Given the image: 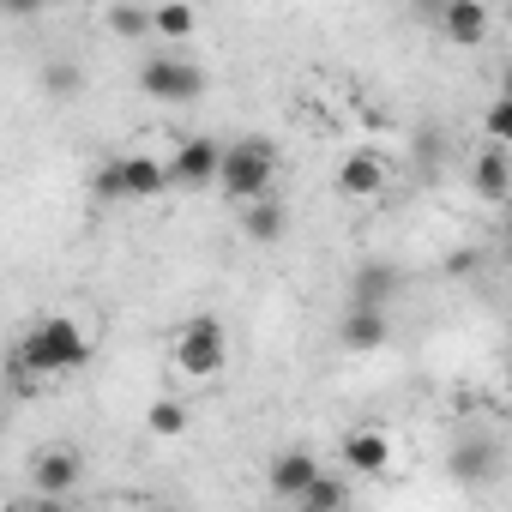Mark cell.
Here are the masks:
<instances>
[{
    "label": "cell",
    "instance_id": "52a82bcc",
    "mask_svg": "<svg viewBox=\"0 0 512 512\" xmlns=\"http://www.w3.org/2000/svg\"><path fill=\"white\" fill-rule=\"evenodd\" d=\"M386 181H392V163H386V151H350L344 163H338V193L344 199H380L386 193Z\"/></svg>",
    "mask_w": 512,
    "mask_h": 512
},
{
    "label": "cell",
    "instance_id": "e0dca14e",
    "mask_svg": "<svg viewBox=\"0 0 512 512\" xmlns=\"http://www.w3.org/2000/svg\"><path fill=\"white\" fill-rule=\"evenodd\" d=\"M145 428H151L157 440H175V434H187V404H181V398H151V410H145Z\"/></svg>",
    "mask_w": 512,
    "mask_h": 512
},
{
    "label": "cell",
    "instance_id": "3957f363",
    "mask_svg": "<svg viewBox=\"0 0 512 512\" xmlns=\"http://www.w3.org/2000/svg\"><path fill=\"white\" fill-rule=\"evenodd\" d=\"M169 356H175V368H181L187 380L223 374V362H229V332H223V320H217V314H193V320L175 332Z\"/></svg>",
    "mask_w": 512,
    "mask_h": 512
},
{
    "label": "cell",
    "instance_id": "7a4b0ae2",
    "mask_svg": "<svg viewBox=\"0 0 512 512\" xmlns=\"http://www.w3.org/2000/svg\"><path fill=\"white\" fill-rule=\"evenodd\" d=\"M211 181H217L223 199H235V205L272 193V181H278V145H272V139H235V145H223Z\"/></svg>",
    "mask_w": 512,
    "mask_h": 512
},
{
    "label": "cell",
    "instance_id": "2e32d148",
    "mask_svg": "<svg viewBox=\"0 0 512 512\" xmlns=\"http://www.w3.org/2000/svg\"><path fill=\"white\" fill-rule=\"evenodd\" d=\"M344 500H350V488H344V482H338L326 464H320V476H314V482L296 494V506H308V512H338Z\"/></svg>",
    "mask_w": 512,
    "mask_h": 512
},
{
    "label": "cell",
    "instance_id": "ba28073f",
    "mask_svg": "<svg viewBox=\"0 0 512 512\" xmlns=\"http://www.w3.org/2000/svg\"><path fill=\"white\" fill-rule=\"evenodd\" d=\"M434 25H440V37H446L452 49H476V43H488L494 13L482 7V0H446V7L434 13Z\"/></svg>",
    "mask_w": 512,
    "mask_h": 512
},
{
    "label": "cell",
    "instance_id": "9c48e42d",
    "mask_svg": "<svg viewBox=\"0 0 512 512\" xmlns=\"http://www.w3.org/2000/svg\"><path fill=\"white\" fill-rule=\"evenodd\" d=\"M217 139H181L175 145V157L163 163V175H169V187H211V175H217Z\"/></svg>",
    "mask_w": 512,
    "mask_h": 512
},
{
    "label": "cell",
    "instance_id": "d6986e66",
    "mask_svg": "<svg viewBox=\"0 0 512 512\" xmlns=\"http://www.w3.org/2000/svg\"><path fill=\"white\" fill-rule=\"evenodd\" d=\"M109 37H151V13L145 7H127V0H121V7H109Z\"/></svg>",
    "mask_w": 512,
    "mask_h": 512
},
{
    "label": "cell",
    "instance_id": "9a60e30c",
    "mask_svg": "<svg viewBox=\"0 0 512 512\" xmlns=\"http://www.w3.org/2000/svg\"><path fill=\"white\" fill-rule=\"evenodd\" d=\"M193 31H199L193 0H163V7H151V37H163V43H187Z\"/></svg>",
    "mask_w": 512,
    "mask_h": 512
},
{
    "label": "cell",
    "instance_id": "603a6c76",
    "mask_svg": "<svg viewBox=\"0 0 512 512\" xmlns=\"http://www.w3.org/2000/svg\"><path fill=\"white\" fill-rule=\"evenodd\" d=\"M488 458H494L488 446H470V452H458L452 464H458V470H470V476H482V464H488Z\"/></svg>",
    "mask_w": 512,
    "mask_h": 512
},
{
    "label": "cell",
    "instance_id": "7402d4cb",
    "mask_svg": "<svg viewBox=\"0 0 512 512\" xmlns=\"http://www.w3.org/2000/svg\"><path fill=\"white\" fill-rule=\"evenodd\" d=\"M49 7V0H0V13H7V19H37Z\"/></svg>",
    "mask_w": 512,
    "mask_h": 512
},
{
    "label": "cell",
    "instance_id": "8fae6325",
    "mask_svg": "<svg viewBox=\"0 0 512 512\" xmlns=\"http://www.w3.org/2000/svg\"><path fill=\"white\" fill-rule=\"evenodd\" d=\"M338 452H344V464H350L356 476H380V470L392 464V440H386L380 428H350Z\"/></svg>",
    "mask_w": 512,
    "mask_h": 512
},
{
    "label": "cell",
    "instance_id": "5b68a950",
    "mask_svg": "<svg viewBox=\"0 0 512 512\" xmlns=\"http://www.w3.org/2000/svg\"><path fill=\"white\" fill-rule=\"evenodd\" d=\"M139 91H145L151 103H193V97L205 91V73H199L193 61H181V55H151V61L139 67Z\"/></svg>",
    "mask_w": 512,
    "mask_h": 512
},
{
    "label": "cell",
    "instance_id": "ffe728a7",
    "mask_svg": "<svg viewBox=\"0 0 512 512\" xmlns=\"http://www.w3.org/2000/svg\"><path fill=\"white\" fill-rule=\"evenodd\" d=\"M482 133H488V145H506V139H512V97H494V103H488Z\"/></svg>",
    "mask_w": 512,
    "mask_h": 512
},
{
    "label": "cell",
    "instance_id": "cb8c5ba5",
    "mask_svg": "<svg viewBox=\"0 0 512 512\" xmlns=\"http://www.w3.org/2000/svg\"><path fill=\"white\" fill-rule=\"evenodd\" d=\"M416 7H422V13H440V7H446V0H416Z\"/></svg>",
    "mask_w": 512,
    "mask_h": 512
},
{
    "label": "cell",
    "instance_id": "ac0fdd59",
    "mask_svg": "<svg viewBox=\"0 0 512 512\" xmlns=\"http://www.w3.org/2000/svg\"><path fill=\"white\" fill-rule=\"evenodd\" d=\"M350 296H356V302L386 308V296H392V272H386V266H362V272H356V284H350Z\"/></svg>",
    "mask_w": 512,
    "mask_h": 512
},
{
    "label": "cell",
    "instance_id": "44dd1931",
    "mask_svg": "<svg viewBox=\"0 0 512 512\" xmlns=\"http://www.w3.org/2000/svg\"><path fill=\"white\" fill-rule=\"evenodd\" d=\"M43 85H49V97H73V91L85 85V73H79L73 61H49V73H43Z\"/></svg>",
    "mask_w": 512,
    "mask_h": 512
},
{
    "label": "cell",
    "instance_id": "6da1fadb",
    "mask_svg": "<svg viewBox=\"0 0 512 512\" xmlns=\"http://www.w3.org/2000/svg\"><path fill=\"white\" fill-rule=\"evenodd\" d=\"M91 356H97V338L73 314H43L13 350V386L19 392H43V386L67 380V374L91 368Z\"/></svg>",
    "mask_w": 512,
    "mask_h": 512
},
{
    "label": "cell",
    "instance_id": "277c9868",
    "mask_svg": "<svg viewBox=\"0 0 512 512\" xmlns=\"http://www.w3.org/2000/svg\"><path fill=\"white\" fill-rule=\"evenodd\" d=\"M163 187H169V175H163V163L145 157V151L109 157V163L97 169V193H103V199H157Z\"/></svg>",
    "mask_w": 512,
    "mask_h": 512
},
{
    "label": "cell",
    "instance_id": "5bb4252c",
    "mask_svg": "<svg viewBox=\"0 0 512 512\" xmlns=\"http://www.w3.org/2000/svg\"><path fill=\"white\" fill-rule=\"evenodd\" d=\"M241 235H247V241H278V235H284V205H278L272 193L247 199V205H241Z\"/></svg>",
    "mask_w": 512,
    "mask_h": 512
},
{
    "label": "cell",
    "instance_id": "4fadbf2b",
    "mask_svg": "<svg viewBox=\"0 0 512 512\" xmlns=\"http://www.w3.org/2000/svg\"><path fill=\"white\" fill-rule=\"evenodd\" d=\"M314 476H320V458H314V452H284V458H272V494H278V500H296Z\"/></svg>",
    "mask_w": 512,
    "mask_h": 512
},
{
    "label": "cell",
    "instance_id": "7c38bea8",
    "mask_svg": "<svg viewBox=\"0 0 512 512\" xmlns=\"http://www.w3.org/2000/svg\"><path fill=\"white\" fill-rule=\"evenodd\" d=\"M470 187H476L488 205H506V193H512V157H506V145H488V151L470 163Z\"/></svg>",
    "mask_w": 512,
    "mask_h": 512
},
{
    "label": "cell",
    "instance_id": "8992f818",
    "mask_svg": "<svg viewBox=\"0 0 512 512\" xmlns=\"http://www.w3.org/2000/svg\"><path fill=\"white\" fill-rule=\"evenodd\" d=\"M79 482H85V452H73V446H49V452L31 458V488H37L43 500H67Z\"/></svg>",
    "mask_w": 512,
    "mask_h": 512
},
{
    "label": "cell",
    "instance_id": "30bf717a",
    "mask_svg": "<svg viewBox=\"0 0 512 512\" xmlns=\"http://www.w3.org/2000/svg\"><path fill=\"white\" fill-rule=\"evenodd\" d=\"M386 308H374V302H350V314H344V350H356V356H368V350H380L386 344Z\"/></svg>",
    "mask_w": 512,
    "mask_h": 512
}]
</instances>
